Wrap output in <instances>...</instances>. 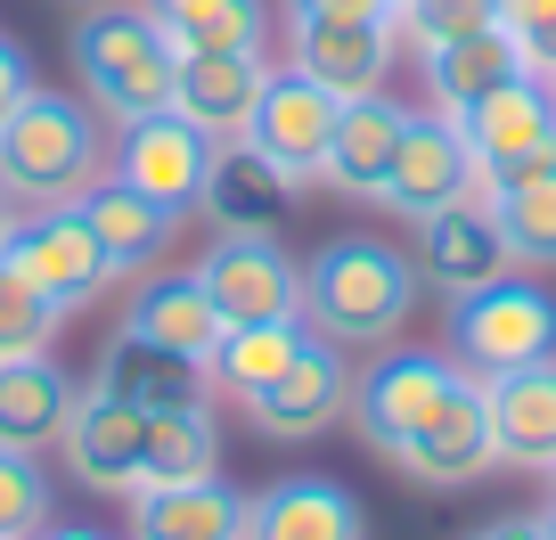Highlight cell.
I'll use <instances>...</instances> for the list:
<instances>
[{"mask_svg":"<svg viewBox=\"0 0 556 540\" xmlns=\"http://www.w3.org/2000/svg\"><path fill=\"white\" fill-rule=\"evenodd\" d=\"M50 475H41L34 451H9L0 442V540H34L41 524H50Z\"/></svg>","mask_w":556,"mask_h":540,"instance_id":"34","label":"cell"},{"mask_svg":"<svg viewBox=\"0 0 556 540\" xmlns=\"http://www.w3.org/2000/svg\"><path fill=\"white\" fill-rule=\"evenodd\" d=\"M540 540H556V507H548V516H540Z\"/></svg>","mask_w":556,"mask_h":540,"instance_id":"41","label":"cell"},{"mask_svg":"<svg viewBox=\"0 0 556 540\" xmlns=\"http://www.w3.org/2000/svg\"><path fill=\"white\" fill-rule=\"evenodd\" d=\"M106 173L131 180L139 197H156L173 222H189L197 197H205V173H213V140L164 106V115H139V123L115 131V164H106Z\"/></svg>","mask_w":556,"mask_h":540,"instance_id":"12","label":"cell"},{"mask_svg":"<svg viewBox=\"0 0 556 540\" xmlns=\"http://www.w3.org/2000/svg\"><path fill=\"white\" fill-rule=\"evenodd\" d=\"M467 540H540V516H491V524H475Z\"/></svg>","mask_w":556,"mask_h":540,"instance_id":"38","label":"cell"},{"mask_svg":"<svg viewBox=\"0 0 556 540\" xmlns=\"http://www.w3.org/2000/svg\"><path fill=\"white\" fill-rule=\"evenodd\" d=\"M83 222L99 229L106 262H115V279H139V271H156V262L173 254V238H180L173 213H164L156 197H139L131 180H115V173H106L99 189H83Z\"/></svg>","mask_w":556,"mask_h":540,"instance_id":"25","label":"cell"},{"mask_svg":"<svg viewBox=\"0 0 556 540\" xmlns=\"http://www.w3.org/2000/svg\"><path fill=\"white\" fill-rule=\"evenodd\" d=\"M222 328H229V319L213 312V296L197 287V271H164V279H148L131 303H123V328H115V344H131V352H156V361L213 368V352H222Z\"/></svg>","mask_w":556,"mask_h":540,"instance_id":"15","label":"cell"},{"mask_svg":"<svg viewBox=\"0 0 556 540\" xmlns=\"http://www.w3.org/2000/svg\"><path fill=\"white\" fill-rule=\"evenodd\" d=\"M417 66H426V106H434V115H451V123L467 115V106H483L491 90H507L516 74H532V66H523V50L500 34V25H475V34L426 50Z\"/></svg>","mask_w":556,"mask_h":540,"instance_id":"23","label":"cell"},{"mask_svg":"<svg viewBox=\"0 0 556 540\" xmlns=\"http://www.w3.org/2000/svg\"><path fill=\"white\" fill-rule=\"evenodd\" d=\"M25 99H34V66H25V50H17V41L0 34V123L17 115Z\"/></svg>","mask_w":556,"mask_h":540,"instance_id":"36","label":"cell"},{"mask_svg":"<svg viewBox=\"0 0 556 540\" xmlns=\"http://www.w3.org/2000/svg\"><path fill=\"white\" fill-rule=\"evenodd\" d=\"M238 540H368V516L336 475H278L245 500Z\"/></svg>","mask_w":556,"mask_h":540,"instance_id":"20","label":"cell"},{"mask_svg":"<svg viewBox=\"0 0 556 540\" xmlns=\"http://www.w3.org/2000/svg\"><path fill=\"white\" fill-rule=\"evenodd\" d=\"M393 467L409 475V484H426V491H467V484H483V475L500 467V442H491V401H483V377H475V368L442 393L434 418L401 442Z\"/></svg>","mask_w":556,"mask_h":540,"instance_id":"10","label":"cell"},{"mask_svg":"<svg viewBox=\"0 0 556 540\" xmlns=\"http://www.w3.org/2000/svg\"><path fill=\"white\" fill-rule=\"evenodd\" d=\"M458 197H483V173H475V156H467V131L426 106V115H409V131H401L393 180H384V213L426 222V213L458 205Z\"/></svg>","mask_w":556,"mask_h":540,"instance_id":"16","label":"cell"},{"mask_svg":"<svg viewBox=\"0 0 556 540\" xmlns=\"http://www.w3.org/2000/svg\"><path fill=\"white\" fill-rule=\"evenodd\" d=\"M483 205H491V229H500V246H507L516 271H556V164L516 173V180H491Z\"/></svg>","mask_w":556,"mask_h":540,"instance_id":"27","label":"cell"},{"mask_svg":"<svg viewBox=\"0 0 556 540\" xmlns=\"http://www.w3.org/2000/svg\"><path fill=\"white\" fill-rule=\"evenodd\" d=\"M336 115H344V99H328L312 74L270 66V83H262L254 123H245V140H238V148H254V156L270 164L278 180H295V189H319V164H328Z\"/></svg>","mask_w":556,"mask_h":540,"instance_id":"7","label":"cell"},{"mask_svg":"<svg viewBox=\"0 0 556 540\" xmlns=\"http://www.w3.org/2000/svg\"><path fill=\"white\" fill-rule=\"evenodd\" d=\"M74 410V377L58 368V352H34V361H0V442L9 451H50L58 426Z\"/></svg>","mask_w":556,"mask_h":540,"instance_id":"26","label":"cell"},{"mask_svg":"<svg viewBox=\"0 0 556 540\" xmlns=\"http://www.w3.org/2000/svg\"><path fill=\"white\" fill-rule=\"evenodd\" d=\"M451 361L475 377H507V368L556 361V296L540 279H491L451 303Z\"/></svg>","mask_w":556,"mask_h":540,"instance_id":"4","label":"cell"},{"mask_svg":"<svg viewBox=\"0 0 556 540\" xmlns=\"http://www.w3.org/2000/svg\"><path fill=\"white\" fill-rule=\"evenodd\" d=\"M491 25L523 50V66L548 83L556 74V0H491Z\"/></svg>","mask_w":556,"mask_h":540,"instance_id":"35","label":"cell"},{"mask_svg":"<svg viewBox=\"0 0 556 540\" xmlns=\"http://www.w3.org/2000/svg\"><path fill=\"white\" fill-rule=\"evenodd\" d=\"M409 115H417V106H401L393 90L344 99V115H336V140H328V164H319V189L361 197V205H384V180H393V156H401V131H409Z\"/></svg>","mask_w":556,"mask_h":540,"instance_id":"19","label":"cell"},{"mask_svg":"<svg viewBox=\"0 0 556 540\" xmlns=\"http://www.w3.org/2000/svg\"><path fill=\"white\" fill-rule=\"evenodd\" d=\"M401 41L384 17H287V66L312 74L328 99H368L384 90Z\"/></svg>","mask_w":556,"mask_h":540,"instance_id":"14","label":"cell"},{"mask_svg":"<svg viewBox=\"0 0 556 540\" xmlns=\"http://www.w3.org/2000/svg\"><path fill=\"white\" fill-rule=\"evenodd\" d=\"M409 229H417V254H409L417 279L442 287L451 303L516 271V262H507V246H500V229H491V205H483V197H458V205L426 213V222H409Z\"/></svg>","mask_w":556,"mask_h":540,"instance_id":"18","label":"cell"},{"mask_svg":"<svg viewBox=\"0 0 556 540\" xmlns=\"http://www.w3.org/2000/svg\"><path fill=\"white\" fill-rule=\"evenodd\" d=\"M344 410H352L344 344H328V336H303L295 361H287L254 401H245V426H254L262 442H312V435H328Z\"/></svg>","mask_w":556,"mask_h":540,"instance_id":"11","label":"cell"},{"mask_svg":"<svg viewBox=\"0 0 556 540\" xmlns=\"http://www.w3.org/2000/svg\"><path fill=\"white\" fill-rule=\"evenodd\" d=\"M173 34V50H270L262 0H139Z\"/></svg>","mask_w":556,"mask_h":540,"instance_id":"29","label":"cell"},{"mask_svg":"<svg viewBox=\"0 0 556 540\" xmlns=\"http://www.w3.org/2000/svg\"><path fill=\"white\" fill-rule=\"evenodd\" d=\"M17 222H25V213H17V197L0 189V262H9V246H17Z\"/></svg>","mask_w":556,"mask_h":540,"instance_id":"39","label":"cell"},{"mask_svg":"<svg viewBox=\"0 0 556 540\" xmlns=\"http://www.w3.org/2000/svg\"><path fill=\"white\" fill-rule=\"evenodd\" d=\"M34 540H106V532H99V524H58V516H50Z\"/></svg>","mask_w":556,"mask_h":540,"instance_id":"40","label":"cell"},{"mask_svg":"<svg viewBox=\"0 0 556 540\" xmlns=\"http://www.w3.org/2000/svg\"><path fill=\"white\" fill-rule=\"evenodd\" d=\"M417 296H426V279H417V262L401 246L344 229L303 271V328L344 344V352H384V344H401Z\"/></svg>","mask_w":556,"mask_h":540,"instance_id":"1","label":"cell"},{"mask_svg":"<svg viewBox=\"0 0 556 540\" xmlns=\"http://www.w3.org/2000/svg\"><path fill=\"white\" fill-rule=\"evenodd\" d=\"M115 123L90 99L41 90L0 123V189L17 197V213H50V205H83V189H99L115 164Z\"/></svg>","mask_w":556,"mask_h":540,"instance_id":"2","label":"cell"},{"mask_svg":"<svg viewBox=\"0 0 556 540\" xmlns=\"http://www.w3.org/2000/svg\"><path fill=\"white\" fill-rule=\"evenodd\" d=\"M9 271H25V279L41 287V296L58 303V312H83V303H99L106 287H115V262H106L99 229L83 222V205H50V213H25L17 222V246H9Z\"/></svg>","mask_w":556,"mask_h":540,"instance_id":"8","label":"cell"},{"mask_svg":"<svg viewBox=\"0 0 556 540\" xmlns=\"http://www.w3.org/2000/svg\"><path fill=\"white\" fill-rule=\"evenodd\" d=\"M58 328H66V312H58V303L25 279V271H9V262H0V361L58 352Z\"/></svg>","mask_w":556,"mask_h":540,"instance_id":"32","label":"cell"},{"mask_svg":"<svg viewBox=\"0 0 556 540\" xmlns=\"http://www.w3.org/2000/svg\"><path fill=\"white\" fill-rule=\"evenodd\" d=\"M483 401H491V442H500V467H516V475H556V361L483 377Z\"/></svg>","mask_w":556,"mask_h":540,"instance_id":"22","label":"cell"},{"mask_svg":"<svg viewBox=\"0 0 556 540\" xmlns=\"http://www.w3.org/2000/svg\"><path fill=\"white\" fill-rule=\"evenodd\" d=\"M303 336H312L303 319H245V328H222V352H213L205 377L222 385L229 401H254L262 385H270L278 368L303 352Z\"/></svg>","mask_w":556,"mask_h":540,"instance_id":"30","label":"cell"},{"mask_svg":"<svg viewBox=\"0 0 556 540\" xmlns=\"http://www.w3.org/2000/svg\"><path fill=\"white\" fill-rule=\"evenodd\" d=\"M66 58H74V83L83 99L99 106L106 123H139V115H164L173 106V83H180V50L139 0H90L66 34Z\"/></svg>","mask_w":556,"mask_h":540,"instance_id":"3","label":"cell"},{"mask_svg":"<svg viewBox=\"0 0 556 540\" xmlns=\"http://www.w3.org/2000/svg\"><path fill=\"white\" fill-rule=\"evenodd\" d=\"M197 287L213 296V312L229 328L245 319H303V262L278 238H213L197 262Z\"/></svg>","mask_w":556,"mask_h":540,"instance_id":"13","label":"cell"},{"mask_svg":"<svg viewBox=\"0 0 556 540\" xmlns=\"http://www.w3.org/2000/svg\"><path fill=\"white\" fill-rule=\"evenodd\" d=\"M467 377V368L451 361V352H393L384 344L368 368H352V435L368 442L377 459H401V442L417 435V426L442 410V393Z\"/></svg>","mask_w":556,"mask_h":540,"instance_id":"6","label":"cell"},{"mask_svg":"<svg viewBox=\"0 0 556 540\" xmlns=\"http://www.w3.org/2000/svg\"><path fill=\"white\" fill-rule=\"evenodd\" d=\"M270 83V50H180V83H173V115L197 123L213 148H238L254 99Z\"/></svg>","mask_w":556,"mask_h":540,"instance_id":"17","label":"cell"},{"mask_svg":"<svg viewBox=\"0 0 556 540\" xmlns=\"http://www.w3.org/2000/svg\"><path fill=\"white\" fill-rule=\"evenodd\" d=\"M99 368L139 401V410H148V418H156V410H180V401H205V368H189V361H156V352L106 344V352H99Z\"/></svg>","mask_w":556,"mask_h":540,"instance_id":"31","label":"cell"},{"mask_svg":"<svg viewBox=\"0 0 556 540\" xmlns=\"http://www.w3.org/2000/svg\"><path fill=\"white\" fill-rule=\"evenodd\" d=\"M393 41L409 58H426V50H442V41H458V34H475V25H491V0H393Z\"/></svg>","mask_w":556,"mask_h":540,"instance_id":"33","label":"cell"},{"mask_svg":"<svg viewBox=\"0 0 556 540\" xmlns=\"http://www.w3.org/2000/svg\"><path fill=\"white\" fill-rule=\"evenodd\" d=\"M58 459H66V475L83 491L131 500L139 491V459H148V410L99 368L90 385H74V410H66V426H58Z\"/></svg>","mask_w":556,"mask_h":540,"instance_id":"5","label":"cell"},{"mask_svg":"<svg viewBox=\"0 0 556 540\" xmlns=\"http://www.w3.org/2000/svg\"><path fill=\"white\" fill-rule=\"evenodd\" d=\"M238 524H245V491L205 475V484H139L123 532L131 540H238Z\"/></svg>","mask_w":556,"mask_h":540,"instance_id":"24","label":"cell"},{"mask_svg":"<svg viewBox=\"0 0 556 540\" xmlns=\"http://www.w3.org/2000/svg\"><path fill=\"white\" fill-rule=\"evenodd\" d=\"M458 131H467V156L483 173V189L491 180H516V173H540V164H556V90L540 74H516L483 106H467Z\"/></svg>","mask_w":556,"mask_h":540,"instance_id":"9","label":"cell"},{"mask_svg":"<svg viewBox=\"0 0 556 540\" xmlns=\"http://www.w3.org/2000/svg\"><path fill=\"white\" fill-rule=\"evenodd\" d=\"M287 17H393V0H287Z\"/></svg>","mask_w":556,"mask_h":540,"instance_id":"37","label":"cell"},{"mask_svg":"<svg viewBox=\"0 0 556 540\" xmlns=\"http://www.w3.org/2000/svg\"><path fill=\"white\" fill-rule=\"evenodd\" d=\"M548 90H556V74H548Z\"/></svg>","mask_w":556,"mask_h":540,"instance_id":"42","label":"cell"},{"mask_svg":"<svg viewBox=\"0 0 556 540\" xmlns=\"http://www.w3.org/2000/svg\"><path fill=\"white\" fill-rule=\"evenodd\" d=\"M295 180H278L254 148H213V173H205V197L197 213L213 222V238H278L287 213H295Z\"/></svg>","mask_w":556,"mask_h":540,"instance_id":"21","label":"cell"},{"mask_svg":"<svg viewBox=\"0 0 556 540\" xmlns=\"http://www.w3.org/2000/svg\"><path fill=\"white\" fill-rule=\"evenodd\" d=\"M222 475V426H213L205 401H180L148 418V459H139V484H205Z\"/></svg>","mask_w":556,"mask_h":540,"instance_id":"28","label":"cell"}]
</instances>
